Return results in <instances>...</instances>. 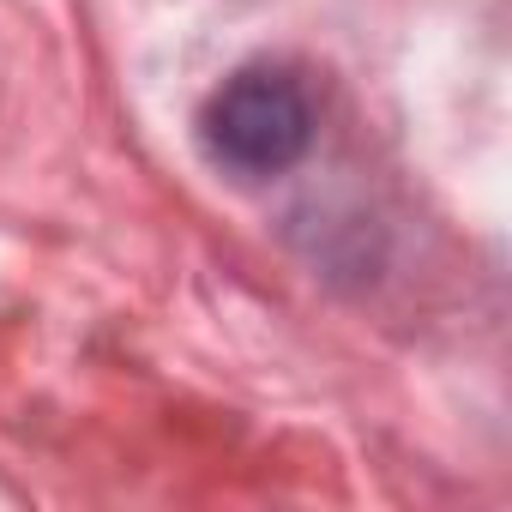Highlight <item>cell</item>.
I'll return each instance as SVG.
<instances>
[{"mask_svg":"<svg viewBox=\"0 0 512 512\" xmlns=\"http://www.w3.org/2000/svg\"><path fill=\"white\" fill-rule=\"evenodd\" d=\"M199 139H205L211 163H223L247 181H266V175H284L302 163V151L314 139V109L296 79H284L272 67H247L205 97Z\"/></svg>","mask_w":512,"mask_h":512,"instance_id":"cell-1","label":"cell"}]
</instances>
